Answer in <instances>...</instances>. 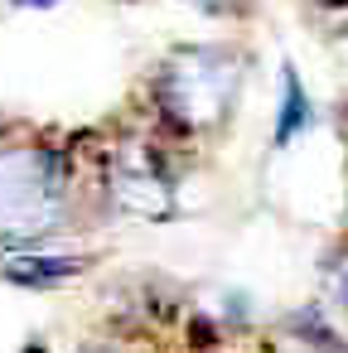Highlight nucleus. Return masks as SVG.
<instances>
[{
    "label": "nucleus",
    "instance_id": "obj_2",
    "mask_svg": "<svg viewBox=\"0 0 348 353\" xmlns=\"http://www.w3.org/2000/svg\"><path fill=\"white\" fill-rule=\"evenodd\" d=\"M68 174L59 150L6 145L0 150V242H39L63 223Z\"/></svg>",
    "mask_w": 348,
    "mask_h": 353
},
{
    "label": "nucleus",
    "instance_id": "obj_11",
    "mask_svg": "<svg viewBox=\"0 0 348 353\" xmlns=\"http://www.w3.org/2000/svg\"><path fill=\"white\" fill-rule=\"evenodd\" d=\"M25 353H49V348H39V343H30V348H25Z\"/></svg>",
    "mask_w": 348,
    "mask_h": 353
},
{
    "label": "nucleus",
    "instance_id": "obj_9",
    "mask_svg": "<svg viewBox=\"0 0 348 353\" xmlns=\"http://www.w3.org/2000/svg\"><path fill=\"white\" fill-rule=\"evenodd\" d=\"M15 10H49V6H59V0H10Z\"/></svg>",
    "mask_w": 348,
    "mask_h": 353
},
{
    "label": "nucleus",
    "instance_id": "obj_5",
    "mask_svg": "<svg viewBox=\"0 0 348 353\" xmlns=\"http://www.w3.org/2000/svg\"><path fill=\"white\" fill-rule=\"evenodd\" d=\"M314 126V107H309V92L300 83V68L295 63H280V112H276V150L295 145L305 131Z\"/></svg>",
    "mask_w": 348,
    "mask_h": 353
},
{
    "label": "nucleus",
    "instance_id": "obj_1",
    "mask_svg": "<svg viewBox=\"0 0 348 353\" xmlns=\"http://www.w3.org/2000/svg\"><path fill=\"white\" fill-rule=\"evenodd\" d=\"M242 88V54L227 44H184L155 73V107L174 131H218Z\"/></svg>",
    "mask_w": 348,
    "mask_h": 353
},
{
    "label": "nucleus",
    "instance_id": "obj_8",
    "mask_svg": "<svg viewBox=\"0 0 348 353\" xmlns=\"http://www.w3.org/2000/svg\"><path fill=\"white\" fill-rule=\"evenodd\" d=\"M189 6H198V10H213V15H223V10H237L242 0H189Z\"/></svg>",
    "mask_w": 348,
    "mask_h": 353
},
{
    "label": "nucleus",
    "instance_id": "obj_10",
    "mask_svg": "<svg viewBox=\"0 0 348 353\" xmlns=\"http://www.w3.org/2000/svg\"><path fill=\"white\" fill-rule=\"evenodd\" d=\"M324 6H329V10H343V15H348V0H324Z\"/></svg>",
    "mask_w": 348,
    "mask_h": 353
},
{
    "label": "nucleus",
    "instance_id": "obj_4",
    "mask_svg": "<svg viewBox=\"0 0 348 353\" xmlns=\"http://www.w3.org/2000/svg\"><path fill=\"white\" fill-rule=\"evenodd\" d=\"M83 271H88V256H44V252H15V256H6V266H0L6 281L34 285V290L63 285V281H73Z\"/></svg>",
    "mask_w": 348,
    "mask_h": 353
},
{
    "label": "nucleus",
    "instance_id": "obj_3",
    "mask_svg": "<svg viewBox=\"0 0 348 353\" xmlns=\"http://www.w3.org/2000/svg\"><path fill=\"white\" fill-rule=\"evenodd\" d=\"M107 194L121 213H131L141 223H165L174 213V179H170L160 150L145 145V141H126V145L112 150Z\"/></svg>",
    "mask_w": 348,
    "mask_h": 353
},
{
    "label": "nucleus",
    "instance_id": "obj_7",
    "mask_svg": "<svg viewBox=\"0 0 348 353\" xmlns=\"http://www.w3.org/2000/svg\"><path fill=\"white\" fill-rule=\"evenodd\" d=\"M88 353H155V348H145V343H131V339H121V343H102V348H88Z\"/></svg>",
    "mask_w": 348,
    "mask_h": 353
},
{
    "label": "nucleus",
    "instance_id": "obj_6",
    "mask_svg": "<svg viewBox=\"0 0 348 353\" xmlns=\"http://www.w3.org/2000/svg\"><path fill=\"white\" fill-rule=\"evenodd\" d=\"M329 276H334V290H338V300L348 305V247L329 261Z\"/></svg>",
    "mask_w": 348,
    "mask_h": 353
}]
</instances>
